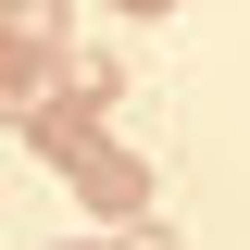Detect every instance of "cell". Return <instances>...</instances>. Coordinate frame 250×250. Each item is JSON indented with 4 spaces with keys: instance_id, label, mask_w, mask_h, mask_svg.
<instances>
[{
    "instance_id": "7a4b0ae2",
    "label": "cell",
    "mask_w": 250,
    "mask_h": 250,
    "mask_svg": "<svg viewBox=\"0 0 250 250\" xmlns=\"http://www.w3.org/2000/svg\"><path fill=\"white\" fill-rule=\"evenodd\" d=\"M25 138H38V163H62V175H75V163L100 150V113H88L75 88H38V100H25Z\"/></svg>"
},
{
    "instance_id": "6da1fadb",
    "label": "cell",
    "mask_w": 250,
    "mask_h": 250,
    "mask_svg": "<svg viewBox=\"0 0 250 250\" xmlns=\"http://www.w3.org/2000/svg\"><path fill=\"white\" fill-rule=\"evenodd\" d=\"M75 188H88V213H100V225H138V213H150V163H138V150H113V138L75 163Z\"/></svg>"
},
{
    "instance_id": "3957f363",
    "label": "cell",
    "mask_w": 250,
    "mask_h": 250,
    "mask_svg": "<svg viewBox=\"0 0 250 250\" xmlns=\"http://www.w3.org/2000/svg\"><path fill=\"white\" fill-rule=\"evenodd\" d=\"M62 88L88 100V113H113V88H125V62H113V50H88V38H75V50H62Z\"/></svg>"
},
{
    "instance_id": "52a82bcc",
    "label": "cell",
    "mask_w": 250,
    "mask_h": 250,
    "mask_svg": "<svg viewBox=\"0 0 250 250\" xmlns=\"http://www.w3.org/2000/svg\"><path fill=\"white\" fill-rule=\"evenodd\" d=\"M0 25H13V0H0Z\"/></svg>"
},
{
    "instance_id": "5b68a950",
    "label": "cell",
    "mask_w": 250,
    "mask_h": 250,
    "mask_svg": "<svg viewBox=\"0 0 250 250\" xmlns=\"http://www.w3.org/2000/svg\"><path fill=\"white\" fill-rule=\"evenodd\" d=\"M113 13H175V0H113Z\"/></svg>"
},
{
    "instance_id": "8992f818",
    "label": "cell",
    "mask_w": 250,
    "mask_h": 250,
    "mask_svg": "<svg viewBox=\"0 0 250 250\" xmlns=\"http://www.w3.org/2000/svg\"><path fill=\"white\" fill-rule=\"evenodd\" d=\"M62 250H100V238H62Z\"/></svg>"
},
{
    "instance_id": "277c9868",
    "label": "cell",
    "mask_w": 250,
    "mask_h": 250,
    "mask_svg": "<svg viewBox=\"0 0 250 250\" xmlns=\"http://www.w3.org/2000/svg\"><path fill=\"white\" fill-rule=\"evenodd\" d=\"M113 250H175V225H150V213H138V225H125Z\"/></svg>"
}]
</instances>
